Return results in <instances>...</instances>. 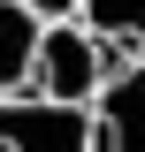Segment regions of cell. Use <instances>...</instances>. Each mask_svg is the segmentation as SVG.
<instances>
[{"label":"cell","mask_w":145,"mask_h":152,"mask_svg":"<svg viewBox=\"0 0 145 152\" xmlns=\"http://www.w3.org/2000/svg\"><path fill=\"white\" fill-rule=\"evenodd\" d=\"M115 76V53L107 38H92L84 23H46V38H38V69H31V91L38 99H61V107H92V99L107 91Z\"/></svg>","instance_id":"1"},{"label":"cell","mask_w":145,"mask_h":152,"mask_svg":"<svg viewBox=\"0 0 145 152\" xmlns=\"http://www.w3.org/2000/svg\"><path fill=\"white\" fill-rule=\"evenodd\" d=\"M0 152H99V122L92 107H61V99H0Z\"/></svg>","instance_id":"2"},{"label":"cell","mask_w":145,"mask_h":152,"mask_svg":"<svg viewBox=\"0 0 145 152\" xmlns=\"http://www.w3.org/2000/svg\"><path fill=\"white\" fill-rule=\"evenodd\" d=\"M99 122V152H145V53H130L107 76V91L92 99Z\"/></svg>","instance_id":"3"},{"label":"cell","mask_w":145,"mask_h":152,"mask_svg":"<svg viewBox=\"0 0 145 152\" xmlns=\"http://www.w3.org/2000/svg\"><path fill=\"white\" fill-rule=\"evenodd\" d=\"M38 38H46V15H31L23 0H0V99H23L31 91Z\"/></svg>","instance_id":"4"},{"label":"cell","mask_w":145,"mask_h":152,"mask_svg":"<svg viewBox=\"0 0 145 152\" xmlns=\"http://www.w3.org/2000/svg\"><path fill=\"white\" fill-rule=\"evenodd\" d=\"M84 23L92 38H107V53H115V69H122L130 53H145V0H84Z\"/></svg>","instance_id":"5"},{"label":"cell","mask_w":145,"mask_h":152,"mask_svg":"<svg viewBox=\"0 0 145 152\" xmlns=\"http://www.w3.org/2000/svg\"><path fill=\"white\" fill-rule=\"evenodd\" d=\"M31 15H46V23H69V15H84V0H23Z\"/></svg>","instance_id":"6"}]
</instances>
